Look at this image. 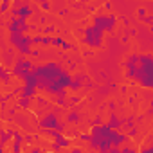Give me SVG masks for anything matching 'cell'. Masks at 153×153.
<instances>
[{
    "label": "cell",
    "mask_w": 153,
    "mask_h": 153,
    "mask_svg": "<svg viewBox=\"0 0 153 153\" xmlns=\"http://www.w3.org/2000/svg\"><path fill=\"white\" fill-rule=\"evenodd\" d=\"M31 74L34 76L36 90H43L51 96L65 94L72 83V76L59 63H54V61H49L43 65H34L31 68Z\"/></svg>",
    "instance_id": "6da1fadb"
},
{
    "label": "cell",
    "mask_w": 153,
    "mask_h": 153,
    "mask_svg": "<svg viewBox=\"0 0 153 153\" xmlns=\"http://www.w3.org/2000/svg\"><path fill=\"white\" fill-rule=\"evenodd\" d=\"M126 76L135 79L140 87H153V56L151 54H131L124 63Z\"/></svg>",
    "instance_id": "7a4b0ae2"
},
{
    "label": "cell",
    "mask_w": 153,
    "mask_h": 153,
    "mask_svg": "<svg viewBox=\"0 0 153 153\" xmlns=\"http://www.w3.org/2000/svg\"><path fill=\"white\" fill-rule=\"evenodd\" d=\"M88 135H90L88 144L92 149H97V153H108L110 148H121L130 139L126 133H119L117 130H110L106 124L92 126Z\"/></svg>",
    "instance_id": "3957f363"
},
{
    "label": "cell",
    "mask_w": 153,
    "mask_h": 153,
    "mask_svg": "<svg viewBox=\"0 0 153 153\" xmlns=\"http://www.w3.org/2000/svg\"><path fill=\"white\" fill-rule=\"evenodd\" d=\"M9 43L22 54V56H40L38 51H33V36L29 34H9Z\"/></svg>",
    "instance_id": "277c9868"
},
{
    "label": "cell",
    "mask_w": 153,
    "mask_h": 153,
    "mask_svg": "<svg viewBox=\"0 0 153 153\" xmlns=\"http://www.w3.org/2000/svg\"><path fill=\"white\" fill-rule=\"evenodd\" d=\"M103 34L105 33L101 29H97L96 25H88L83 29V42L92 49H99L103 45Z\"/></svg>",
    "instance_id": "5b68a950"
},
{
    "label": "cell",
    "mask_w": 153,
    "mask_h": 153,
    "mask_svg": "<svg viewBox=\"0 0 153 153\" xmlns=\"http://www.w3.org/2000/svg\"><path fill=\"white\" fill-rule=\"evenodd\" d=\"M117 24V16L112 13H105V15H96L92 18V25H96L97 29H101L103 33H112L115 29Z\"/></svg>",
    "instance_id": "8992f818"
},
{
    "label": "cell",
    "mask_w": 153,
    "mask_h": 153,
    "mask_svg": "<svg viewBox=\"0 0 153 153\" xmlns=\"http://www.w3.org/2000/svg\"><path fill=\"white\" fill-rule=\"evenodd\" d=\"M34 65H33V61L31 59H25V58H16L15 59V65L11 67V76H15V78H18V79H25L27 78V74L31 72V68H33Z\"/></svg>",
    "instance_id": "52a82bcc"
},
{
    "label": "cell",
    "mask_w": 153,
    "mask_h": 153,
    "mask_svg": "<svg viewBox=\"0 0 153 153\" xmlns=\"http://www.w3.org/2000/svg\"><path fill=\"white\" fill-rule=\"evenodd\" d=\"M38 126H40L42 130H56V131H59V133H63V131H65V124H63V123H59V121H58V115H56V114H52V112L45 114V115L40 119Z\"/></svg>",
    "instance_id": "ba28073f"
},
{
    "label": "cell",
    "mask_w": 153,
    "mask_h": 153,
    "mask_svg": "<svg viewBox=\"0 0 153 153\" xmlns=\"http://www.w3.org/2000/svg\"><path fill=\"white\" fill-rule=\"evenodd\" d=\"M6 27H7L9 34H25V33L29 31V24H27V22L18 20L16 16H11V18H9V22L6 24Z\"/></svg>",
    "instance_id": "9c48e42d"
},
{
    "label": "cell",
    "mask_w": 153,
    "mask_h": 153,
    "mask_svg": "<svg viewBox=\"0 0 153 153\" xmlns=\"http://www.w3.org/2000/svg\"><path fill=\"white\" fill-rule=\"evenodd\" d=\"M33 13H34V7L31 4H27V2H24L18 9H11V16H16L22 22H27L33 16Z\"/></svg>",
    "instance_id": "30bf717a"
},
{
    "label": "cell",
    "mask_w": 153,
    "mask_h": 153,
    "mask_svg": "<svg viewBox=\"0 0 153 153\" xmlns=\"http://www.w3.org/2000/svg\"><path fill=\"white\" fill-rule=\"evenodd\" d=\"M88 81V76L87 74H83V72H79V74H76L74 78H72V83H70V90H74V92H78V90H81V87L85 85Z\"/></svg>",
    "instance_id": "8fae6325"
},
{
    "label": "cell",
    "mask_w": 153,
    "mask_h": 153,
    "mask_svg": "<svg viewBox=\"0 0 153 153\" xmlns=\"http://www.w3.org/2000/svg\"><path fill=\"white\" fill-rule=\"evenodd\" d=\"M124 121H126V117H121V119H119L115 112H110V119H108L106 126H108L110 130H119L121 126H124Z\"/></svg>",
    "instance_id": "7c38bea8"
},
{
    "label": "cell",
    "mask_w": 153,
    "mask_h": 153,
    "mask_svg": "<svg viewBox=\"0 0 153 153\" xmlns=\"http://www.w3.org/2000/svg\"><path fill=\"white\" fill-rule=\"evenodd\" d=\"M22 146H24V137L18 131H13V153H22Z\"/></svg>",
    "instance_id": "4fadbf2b"
},
{
    "label": "cell",
    "mask_w": 153,
    "mask_h": 153,
    "mask_svg": "<svg viewBox=\"0 0 153 153\" xmlns=\"http://www.w3.org/2000/svg\"><path fill=\"white\" fill-rule=\"evenodd\" d=\"M15 54H13V51H4V68H9V67H13L15 65Z\"/></svg>",
    "instance_id": "5bb4252c"
},
{
    "label": "cell",
    "mask_w": 153,
    "mask_h": 153,
    "mask_svg": "<svg viewBox=\"0 0 153 153\" xmlns=\"http://www.w3.org/2000/svg\"><path fill=\"white\" fill-rule=\"evenodd\" d=\"M13 139V130H0V146L7 144Z\"/></svg>",
    "instance_id": "9a60e30c"
},
{
    "label": "cell",
    "mask_w": 153,
    "mask_h": 153,
    "mask_svg": "<svg viewBox=\"0 0 153 153\" xmlns=\"http://www.w3.org/2000/svg\"><path fill=\"white\" fill-rule=\"evenodd\" d=\"M11 78H13L11 72L7 68H4V65L0 63V81H2V83H11Z\"/></svg>",
    "instance_id": "2e32d148"
},
{
    "label": "cell",
    "mask_w": 153,
    "mask_h": 153,
    "mask_svg": "<svg viewBox=\"0 0 153 153\" xmlns=\"http://www.w3.org/2000/svg\"><path fill=\"white\" fill-rule=\"evenodd\" d=\"M81 119H83V115L79 114V112H70L68 115H67V123H72V124H76V123H81Z\"/></svg>",
    "instance_id": "e0dca14e"
},
{
    "label": "cell",
    "mask_w": 153,
    "mask_h": 153,
    "mask_svg": "<svg viewBox=\"0 0 153 153\" xmlns=\"http://www.w3.org/2000/svg\"><path fill=\"white\" fill-rule=\"evenodd\" d=\"M54 31H56V27H54V25H45L43 29H40L42 36H43V34H45V36H52V34H54Z\"/></svg>",
    "instance_id": "ac0fdd59"
},
{
    "label": "cell",
    "mask_w": 153,
    "mask_h": 153,
    "mask_svg": "<svg viewBox=\"0 0 153 153\" xmlns=\"http://www.w3.org/2000/svg\"><path fill=\"white\" fill-rule=\"evenodd\" d=\"M9 0H2V2H0V15H6L7 11H9Z\"/></svg>",
    "instance_id": "d6986e66"
},
{
    "label": "cell",
    "mask_w": 153,
    "mask_h": 153,
    "mask_svg": "<svg viewBox=\"0 0 153 153\" xmlns=\"http://www.w3.org/2000/svg\"><path fill=\"white\" fill-rule=\"evenodd\" d=\"M61 43H63V38L61 36H52L51 38V45L52 47H61Z\"/></svg>",
    "instance_id": "ffe728a7"
},
{
    "label": "cell",
    "mask_w": 153,
    "mask_h": 153,
    "mask_svg": "<svg viewBox=\"0 0 153 153\" xmlns=\"http://www.w3.org/2000/svg\"><path fill=\"white\" fill-rule=\"evenodd\" d=\"M29 105H31V99H27V97L18 99V108H29Z\"/></svg>",
    "instance_id": "44dd1931"
},
{
    "label": "cell",
    "mask_w": 153,
    "mask_h": 153,
    "mask_svg": "<svg viewBox=\"0 0 153 153\" xmlns=\"http://www.w3.org/2000/svg\"><path fill=\"white\" fill-rule=\"evenodd\" d=\"M61 49H63V51H74V49H76V45H74V43H68V42H65V40H63Z\"/></svg>",
    "instance_id": "7402d4cb"
},
{
    "label": "cell",
    "mask_w": 153,
    "mask_h": 153,
    "mask_svg": "<svg viewBox=\"0 0 153 153\" xmlns=\"http://www.w3.org/2000/svg\"><path fill=\"white\" fill-rule=\"evenodd\" d=\"M119 153H137L135 148H130V146H124L123 149H119Z\"/></svg>",
    "instance_id": "603a6c76"
},
{
    "label": "cell",
    "mask_w": 153,
    "mask_h": 153,
    "mask_svg": "<svg viewBox=\"0 0 153 153\" xmlns=\"http://www.w3.org/2000/svg\"><path fill=\"white\" fill-rule=\"evenodd\" d=\"M40 36H42V34H40ZM51 38H52V36H42L40 43H42V45H51Z\"/></svg>",
    "instance_id": "cb8c5ba5"
},
{
    "label": "cell",
    "mask_w": 153,
    "mask_h": 153,
    "mask_svg": "<svg viewBox=\"0 0 153 153\" xmlns=\"http://www.w3.org/2000/svg\"><path fill=\"white\" fill-rule=\"evenodd\" d=\"M90 124H92V126H101V124H103V119L97 115L96 119H92V121H90Z\"/></svg>",
    "instance_id": "d4e9b609"
},
{
    "label": "cell",
    "mask_w": 153,
    "mask_h": 153,
    "mask_svg": "<svg viewBox=\"0 0 153 153\" xmlns=\"http://www.w3.org/2000/svg\"><path fill=\"white\" fill-rule=\"evenodd\" d=\"M78 137H79V140H85V142H88V139H90V135H88V133H79Z\"/></svg>",
    "instance_id": "484cf974"
},
{
    "label": "cell",
    "mask_w": 153,
    "mask_h": 153,
    "mask_svg": "<svg viewBox=\"0 0 153 153\" xmlns=\"http://www.w3.org/2000/svg\"><path fill=\"white\" fill-rule=\"evenodd\" d=\"M140 153H153V146H144L140 149Z\"/></svg>",
    "instance_id": "4316f807"
},
{
    "label": "cell",
    "mask_w": 153,
    "mask_h": 153,
    "mask_svg": "<svg viewBox=\"0 0 153 153\" xmlns=\"http://www.w3.org/2000/svg\"><path fill=\"white\" fill-rule=\"evenodd\" d=\"M40 7H42L43 11H49V9H51V4H49V2H42V4H40Z\"/></svg>",
    "instance_id": "83f0119b"
},
{
    "label": "cell",
    "mask_w": 153,
    "mask_h": 153,
    "mask_svg": "<svg viewBox=\"0 0 153 153\" xmlns=\"http://www.w3.org/2000/svg\"><path fill=\"white\" fill-rule=\"evenodd\" d=\"M22 4H24L22 0H15V2H13V7H11V9H18V7L22 6Z\"/></svg>",
    "instance_id": "f1b7e54d"
},
{
    "label": "cell",
    "mask_w": 153,
    "mask_h": 153,
    "mask_svg": "<svg viewBox=\"0 0 153 153\" xmlns=\"http://www.w3.org/2000/svg\"><path fill=\"white\" fill-rule=\"evenodd\" d=\"M33 140H34V137H33V135H25V137H24V142H27V144H31Z\"/></svg>",
    "instance_id": "f546056e"
},
{
    "label": "cell",
    "mask_w": 153,
    "mask_h": 153,
    "mask_svg": "<svg viewBox=\"0 0 153 153\" xmlns=\"http://www.w3.org/2000/svg\"><path fill=\"white\" fill-rule=\"evenodd\" d=\"M140 18H142L144 22H148V24H151V22H153V16H148V15H144V16H140Z\"/></svg>",
    "instance_id": "4dcf8cb0"
},
{
    "label": "cell",
    "mask_w": 153,
    "mask_h": 153,
    "mask_svg": "<svg viewBox=\"0 0 153 153\" xmlns=\"http://www.w3.org/2000/svg\"><path fill=\"white\" fill-rule=\"evenodd\" d=\"M36 101H38V105H42V106H47V101H45L43 97H36Z\"/></svg>",
    "instance_id": "1f68e13d"
},
{
    "label": "cell",
    "mask_w": 153,
    "mask_h": 153,
    "mask_svg": "<svg viewBox=\"0 0 153 153\" xmlns=\"http://www.w3.org/2000/svg\"><path fill=\"white\" fill-rule=\"evenodd\" d=\"M68 13H70L68 9H59V11H58V15H61V16H67Z\"/></svg>",
    "instance_id": "d6a6232c"
},
{
    "label": "cell",
    "mask_w": 153,
    "mask_h": 153,
    "mask_svg": "<svg viewBox=\"0 0 153 153\" xmlns=\"http://www.w3.org/2000/svg\"><path fill=\"white\" fill-rule=\"evenodd\" d=\"M108 110H110V112H114V110H115V103H114V101H110V103H108Z\"/></svg>",
    "instance_id": "836d02e7"
},
{
    "label": "cell",
    "mask_w": 153,
    "mask_h": 153,
    "mask_svg": "<svg viewBox=\"0 0 153 153\" xmlns=\"http://www.w3.org/2000/svg\"><path fill=\"white\" fill-rule=\"evenodd\" d=\"M52 151H54V153H58V151H59V146H58L56 142H52Z\"/></svg>",
    "instance_id": "e575fe53"
},
{
    "label": "cell",
    "mask_w": 153,
    "mask_h": 153,
    "mask_svg": "<svg viewBox=\"0 0 153 153\" xmlns=\"http://www.w3.org/2000/svg\"><path fill=\"white\" fill-rule=\"evenodd\" d=\"M68 153H83V151H81V149H79V148H72V149H70V151H68Z\"/></svg>",
    "instance_id": "d590c367"
},
{
    "label": "cell",
    "mask_w": 153,
    "mask_h": 153,
    "mask_svg": "<svg viewBox=\"0 0 153 153\" xmlns=\"http://www.w3.org/2000/svg\"><path fill=\"white\" fill-rule=\"evenodd\" d=\"M119 149H121V148H110L108 153H119Z\"/></svg>",
    "instance_id": "8d00e7d4"
},
{
    "label": "cell",
    "mask_w": 153,
    "mask_h": 153,
    "mask_svg": "<svg viewBox=\"0 0 153 153\" xmlns=\"http://www.w3.org/2000/svg\"><path fill=\"white\" fill-rule=\"evenodd\" d=\"M31 153H42V149L40 148H31Z\"/></svg>",
    "instance_id": "74e56055"
},
{
    "label": "cell",
    "mask_w": 153,
    "mask_h": 153,
    "mask_svg": "<svg viewBox=\"0 0 153 153\" xmlns=\"http://www.w3.org/2000/svg\"><path fill=\"white\" fill-rule=\"evenodd\" d=\"M121 20H123V24H124V25H128V24H130V20H128V18H124V16H123Z\"/></svg>",
    "instance_id": "f35d334b"
},
{
    "label": "cell",
    "mask_w": 153,
    "mask_h": 153,
    "mask_svg": "<svg viewBox=\"0 0 153 153\" xmlns=\"http://www.w3.org/2000/svg\"><path fill=\"white\" fill-rule=\"evenodd\" d=\"M0 153H4V146H0Z\"/></svg>",
    "instance_id": "ab89813d"
},
{
    "label": "cell",
    "mask_w": 153,
    "mask_h": 153,
    "mask_svg": "<svg viewBox=\"0 0 153 153\" xmlns=\"http://www.w3.org/2000/svg\"><path fill=\"white\" fill-rule=\"evenodd\" d=\"M0 94H2V87H0Z\"/></svg>",
    "instance_id": "60d3db41"
}]
</instances>
